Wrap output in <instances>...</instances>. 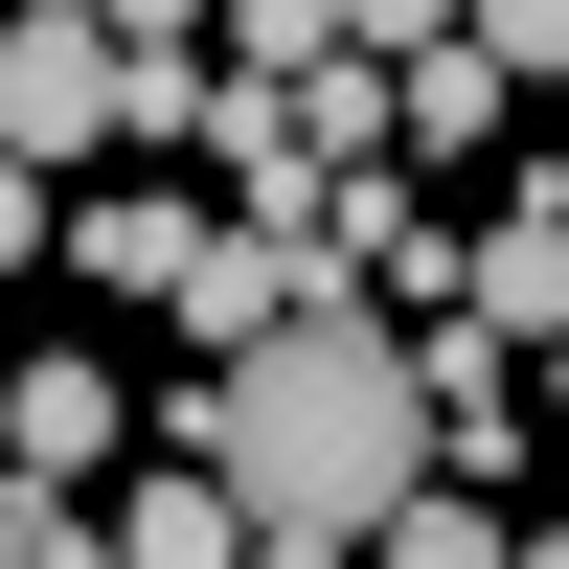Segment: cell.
I'll use <instances>...</instances> for the list:
<instances>
[{
	"instance_id": "30bf717a",
	"label": "cell",
	"mask_w": 569,
	"mask_h": 569,
	"mask_svg": "<svg viewBox=\"0 0 569 569\" xmlns=\"http://www.w3.org/2000/svg\"><path fill=\"white\" fill-rule=\"evenodd\" d=\"M365 569H501V525H479V501H433V479H410L388 525H365Z\"/></svg>"
},
{
	"instance_id": "6da1fadb",
	"label": "cell",
	"mask_w": 569,
	"mask_h": 569,
	"mask_svg": "<svg viewBox=\"0 0 569 569\" xmlns=\"http://www.w3.org/2000/svg\"><path fill=\"white\" fill-rule=\"evenodd\" d=\"M182 456L251 501V569H365V525L433 479V365L388 342L365 273H319L273 342H228L206 388H182Z\"/></svg>"
},
{
	"instance_id": "2e32d148",
	"label": "cell",
	"mask_w": 569,
	"mask_h": 569,
	"mask_svg": "<svg viewBox=\"0 0 569 569\" xmlns=\"http://www.w3.org/2000/svg\"><path fill=\"white\" fill-rule=\"evenodd\" d=\"M501 569H569V525H547V547H501Z\"/></svg>"
},
{
	"instance_id": "ba28073f",
	"label": "cell",
	"mask_w": 569,
	"mask_h": 569,
	"mask_svg": "<svg viewBox=\"0 0 569 569\" xmlns=\"http://www.w3.org/2000/svg\"><path fill=\"white\" fill-rule=\"evenodd\" d=\"M388 114H410V160H501V69H479V23H456V46H410V69H388Z\"/></svg>"
},
{
	"instance_id": "8fae6325",
	"label": "cell",
	"mask_w": 569,
	"mask_h": 569,
	"mask_svg": "<svg viewBox=\"0 0 569 569\" xmlns=\"http://www.w3.org/2000/svg\"><path fill=\"white\" fill-rule=\"evenodd\" d=\"M206 23H228V69H273V91H297L319 46H342V0H206Z\"/></svg>"
},
{
	"instance_id": "7c38bea8",
	"label": "cell",
	"mask_w": 569,
	"mask_h": 569,
	"mask_svg": "<svg viewBox=\"0 0 569 569\" xmlns=\"http://www.w3.org/2000/svg\"><path fill=\"white\" fill-rule=\"evenodd\" d=\"M456 23H479L501 91H569V0H456Z\"/></svg>"
},
{
	"instance_id": "5bb4252c",
	"label": "cell",
	"mask_w": 569,
	"mask_h": 569,
	"mask_svg": "<svg viewBox=\"0 0 569 569\" xmlns=\"http://www.w3.org/2000/svg\"><path fill=\"white\" fill-rule=\"evenodd\" d=\"M342 46H388V69H410V46H456V0H342Z\"/></svg>"
},
{
	"instance_id": "7a4b0ae2",
	"label": "cell",
	"mask_w": 569,
	"mask_h": 569,
	"mask_svg": "<svg viewBox=\"0 0 569 569\" xmlns=\"http://www.w3.org/2000/svg\"><path fill=\"white\" fill-rule=\"evenodd\" d=\"M114 137V23L91 0H0V160H91Z\"/></svg>"
},
{
	"instance_id": "9c48e42d",
	"label": "cell",
	"mask_w": 569,
	"mask_h": 569,
	"mask_svg": "<svg viewBox=\"0 0 569 569\" xmlns=\"http://www.w3.org/2000/svg\"><path fill=\"white\" fill-rule=\"evenodd\" d=\"M69 273H91V297H182V206H137V182L69 206Z\"/></svg>"
},
{
	"instance_id": "4fadbf2b",
	"label": "cell",
	"mask_w": 569,
	"mask_h": 569,
	"mask_svg": "<svg viewBox=\"0 0 569 569\" xmlns=\"http://www.w3.org/2000/svg\"><path fill=\"white\" fill-rule=\"evenodd\" d=\"M46 251H69V182H46V160H0V273H46Z\"/></svg>"
},
{
	"instance_id": "3957f363",
	"label": "cell",
	"mask_w": 569,
	"mask_h": 569,
	"mask_svg": "<svg viewBox=\"0 0 569 569\" xmlns=\"http://www.w3.org/2000/svg\"><path fill=\"white\" fill-rule=\"evenodd\" d=\"M319 273H342L319 228H273V206H228V228H182V297H160V319H182V342L228 365V342H273V319H297Z\"/></svg>"
},
{
	"instance_id": "52a82bcc",
	"label": "cell",
	"mask_w": 569,
	"mask_h": 569,
	"mask_svg": "<svg viewBox=\"0 0 569 569\" xmlns=\"http://www.w3.org/2000/svg\"><path fill=\"white\" fill-rule=\"evenodd\" d=\"M114 569H251V501H228L206 456H160V479L114 501Z\"/></svg>"
},
{
	"instance_id": "9a60e30c",
	"label": "cell",
	"mask_w": 569,
	"mask_h": 569,
	"mask_svg": "<svg viewBox=\"0 0 569 569\" xmlns=\"http://www.w3.org/2000/svg\"><path fill=\"white\" fill-rule=\"evenodd\" d=\"M91 23H114V46H182V23H206V0H91Z\"/></svg>"
},
{
	"instance_id": "8992f818",
	"label": "cell",
	"mask_w": 569,
	"mask_h": 569,
	"mask_svg": "<svg viewBox=\"0 0 569 569\" xmlns=\"http://www.w3.org/2000/svg\"><path fill=\"white\" fill-rule=\"evenodd\" d=\"M0 456H23V479H91V456H114V365H91V342H46L23 388H0Z\"/></svg>"
},
{
	"instance_id": "5b68a950",
	"label": "cell",
	"mask_w": 569,
	"mask_h": 569,
	"mask_svg": "<svg viewBox=\"0 0 569 569\" xmlns=\"http://www.w3.org/2000/svg\"><path fill=\"white\" fill-rule=\"evenodd\" d=\"M410 365H433V456H456V479L501 501V479H525V365H501L479 319H456V342H410Z\"/></svg>"
},
{
	"instance_id": "277c9868",
	"label": "cell",
	"mask_w": 569,
	"mask_h": 569,
	"mask_svg": "<svg viewBox=\"0 0 569 569\" xmlns=\"http://www.w3.org/2000/svg\"><path fill=\"white\" fill-rule=\"evenodd\" d=\"M456 319H479V342H569V206H547V182L456 251Z\"/></svg>"
}]
</instances>
